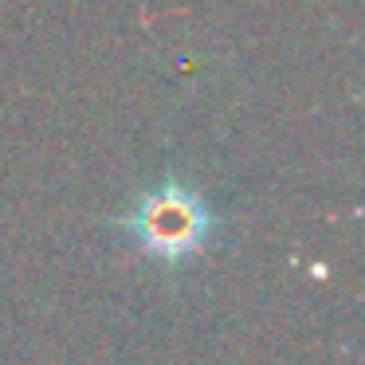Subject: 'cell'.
Wrapping results in <instances>:
<instances>
[{"mask_svg": "<svg viewBox=\"0 0 365 365\" xmlns=\"http://www.w3.org/2000/svg\"><path fill=\"white\" fill-rule=\"evenodd\" d=\"M122 228L130 232V240L145 255H153L161 263H185L192 255H200V247L212 240L216 216L197 189L165 181L158 189H150L145 197H138V205L126 212Z\"/></svg>", "mask_w": 365, "mask_h": 365, "instance_id": "6da1fadb", "label": "cell"}]
</instances>
